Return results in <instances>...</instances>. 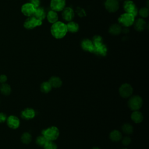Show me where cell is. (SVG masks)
Wrapping results in <instances>:
<instances>
[{
	"label": "cell",
	"instance_id": "obj_1",
	"mask_svg": "<svg viewBox=\"0 0 149 149\" xmlns=\"http://www.w3.org/2000/svg\"><path fill=\"white\" fill-rule=\"evenodd\" d=\"M67 32L66 24L62 22L57 21L53 23L51 27V33L56 39L63 38Z\"/></svg>",
	"mask_w": 149,
	"mask_h": 149
},
{
	"label": "cell",
	"instance_id": "obj_2",
	"mask_svg": "<svg viewBox=\"0 0 149 149\" xmlns=\"http://www.w3.org/2000/svg\"><path fill=\"white\" fill-rule=\"evenodd\" d=\"M42 135H43L47 140L54 141L56 140L59 135V131L58 129L55 126L49 127L41 132Z\"/></svg>",
	"mask_w": 149,
	"mask_h": 149
},
{
	"label": "cell",
	"instance_id": "obj_3",
	"mask_svg": "<svg viewBox=\"0 0 149 149\" xmlns=\"http://www.w3.org/2000/svg\"><path fill=\"white\" fill-rule=\"evenodd\" d=\"M134 18L135 17L132 14L125 12L119 17L118 20L120 24L125 27H128L133 25L135 20Z\"/></svg>",
	"mask_w": 149,
	"mask_h": 149
},
{
	"label": "cell",
	"instance_id": "obj_4",
	"mask_svg": "<svg viewBox=\"0 0 149 149\" xmlns=\"http://www.w3.org/2000/svg\"><path fill=\"white\" fill-rule=\"evenodd\" d=\"M143 105V100L139 95L132 96L128 101V106L132 111H138Z\"/></svg>",
	"mask_w": 149,
	"mask_h": 149
},
{
	"label": "cell",
	"instance_id": "obj_5",
	"mask_svg": "<svg viewBox=\"0 0 149 149\" xmlns=\"http://www.w3.org/2000/svg\"><path fill=\"white\" fill-rule=\"evenodd\" d=\"M123 9L126 13L132 14L134 17L138 14V9L136 4L131 0H126L123 3Z\"/></svg>",
	"mask_w": 149,
	"mask_h": 149
},
{
	"label": "cell",
	"instance_id": "obj_6",
	"mask_svg": "<svg viewBox=\"0 0 149 149\" xmlns=\"http://www.w3.org/2000/svg\"><path fill=\"white\" fill-rule=\"evenodd\" d=\"M42 24V21L37 19L34 16H31L29 17L24 23V27L26 29H33L37 26H40Z\"/></svg>",
	"mask_w": 149,
	"mask_h": 149
},
{
	"label": "cell",
	"instance_id": "obj_7",
	"mask_svg": "<svg viewBox=\"0 0 149 149\" xmlns=\"http://www.w3.org/2000/svg\"><path fill=\"white\" fill-rule=\"evenodd\" d=\"M133 89L132 86L128 83L122 84L119 88L120 95L123 98H128L130 97L133 93Z\"/></svg>",
	"mask_w": 149,
	"mask_h": 149
},
{
	"label": "cell",
	"instance_id": "obj_8",
	"mask_svg": "<svg viewBox=\"0 0 149 149\" xmlns=\"http://www.w3.org/2000/svg\"><path fill=\"white\" fill-rule=\"evenodd\" d=\"M104 5L106 10L111 13L116 12L119 8V3L118 0H106Z\"/></svg>",
	"mask_w": 149,
	"mask_h": 149
},
{
	"label": "cell",
	"instance_id": "obj_9",
	"mask_svg": "<svg viewBox=\"0 0 149 149\" xmlns=\"http://www.w3.org/2000/svg\"><path fill=\"white\" fill-rule=\"evenodd\" d=\"M66 5V0H51L50 2V7L51 10L55 12L62 11Z\"/></svg>",
	"mask_w": 149,
	"mask_h": 149
},
{
	"label": "cell",
	"instance_id": "obj_10",
	"mask_svg": "<svg viewBox=\"0 0 149 149\" xmlns=\"http://www.w3.org/2000/svg\"><path fill=\"white\" fill-rule=\"evenodd\" d=\"M36 10V8L31 3H26L23 4L21 8V11L22 13L28 17L33 15Z\"/></svg>",
	"mask_w": 149,
	"mask_h": 149
},
{
	"label": "cell",
	"instance_id": "obj_11",
	"mask_svg": "<svg viewBox=\"0 0 149 149\" xmlns=\"http://www.w3.org/2000/svg\"><path fill=\"white\" fill-rule=\"evenodd\" d=\"M62 18L67 22L72 21L74 17V12L73 9L70 7H66L62 10Z\"/></svg>",
	"mask_w": 149,
	"mask_h": 149
},
{
	"label": "cell",
	"instance_id": "obj_12",
	"mask_svg": "<svg viewBox=\"0 0 149 149\" xmlns=\"http://www.w3.org/2000/svg\"><path fill=\"white\" fill-rule=\"evenodd\" d=\"M134 29L137 31H143L146 27L147 23L143 18H139L134 20L133 24Z\"/></svg>",
	"mask_w": 149,
	"mask_h": 149
},
{
	"label": "cell",
	"instance_id": "obj_13",
	"mask_svg": "<svg viewBox=\"0 0 149 149\" xmlns=\"http://www.w3.org/2000/svg\"><path fill=\"white\" fill-rule=\"evenodd\" d=\"M80 45H81V48L84 51L90 52H93L94 45H93L91 40L87 39V38L83 39L81 41Z\"/></svg>",
	"mask_w": 149,
	"mask_h": 149
},
{
	"label": "cell",
	"instance_id": "obj_14",
	"mask_svg": "<svg viewBox=\"0 0 149 149\" xmlns=\"http://www.w3.org/2000/svg\"><path fill=\"white\" fill-rule=\"evenodd\" d=\"M7 125L12 129H17L20 125V120L15 116H9L7 119Z\"/></svg>",
	"mask_w": 149,
	"mask_h": 149
},
{
	"label": "cell",
	"instance_id": "obj_15",
	"mask_svg": "<svg viewBox=\"0 0 149 149\" xmlns=\"http://www.w3.org/2000/svg\"><path fill=\"white\" fill-rule=\"evenodd\" d=\"M93 53L98 56H105L107 53V48L106 45L102 43L98 46L94 47Z\"/></svg>",
	"mask_w": 149,
	"mask_h": 149
},
{
	"label": "cell",
	"instance_id": "obj_16",
	"mask_svg": "<svg viewBox=\"0 0 149 149\" xmlns=\"http://www.w3.org/2000/svg\"><path fill=\"white\" fill-rule=\"evenodd\" d=\"M46 15H47V14H46L44 8L42 7L39 6V7L36 8L35 12L33 16H34L37 19L42 21L45 18Z\"/></svg>",
	"mask_w": 149,
	"mask_h": 149
},
{
	"label": "cell",
	"instance_id": "obj_17",
	"mask_svg": "<svg viewBox=\"0 0 149 149\" xmlns=\"http://www.w3.org/2000/svg\"><path fill=\"white\" fill-rule=\"evenodd\" d=\"M122 29L120 24L118 23H114L110 26V27H109L108 31L109 34L112 35L117 36L120 34V33L122 32Z\"/></svg>",
	"mask_w": 149,
	"mask_h": 149
},
{
	"label": "cell",
	"instance_id": "obj_18",
	"mask_svg": "<svg viewBox=\"0 0 149 149\" xmlns=\"http://www.w3.org/2000/svg\"><path fill=\"white\" fill-rule=\"evenodd\" d=\"M35 111L32 108H26L22 111L21 116L25 119H30L35 116Z\"/></svg>",
	"mask_w": 149,
	"mask_h": 149
},
{
	"label": "cell",
	"instance_id": "obj_19",
	"mask_svg": "<svg viewBox=\"0 0 149 149\" xmlns=\"http://www.w3.org/2000/svg\"><path fill=\"white\" fill-rule=\"evenodd\" d=\"M48 82L51 84L52 87L58 88L60 87L62 84V81L59 77L52 76L48 80Z\"/></svg>",
	"mask_w": 149,
	"mask_h": 149
},
{
	"label": "cell",
	"instance_id": "obj_20",
	"mask_svg": "<svg viewBox=\"0 0 149 149\" xmlns=\"http://www.w3.org/2000/svg\"><path fill=\"white\" fill-rule=\"evenodd\" d=\"M46 16H47V19L48 22H49L50 23H52V24L55 23L58 20V15L56 12H55L53 10H51L48 11Z\"/></svg>",
	"mask_w": 149,
	"mask_h": 149
},
{
	"label": "cell",
	"instance_id": "obj_21",
	"mask_svg": "<svg viewBox=\"0 0 149 149\" xmlns=\"http://www.w3.org/2000/svg\"><path fill=\"white\" fill-rule=\"evenodd\" d=\"M66 28H67L68 32L74 33L79 31V26L76 22L70 21V22H69L68 24H66Z\"/></svg>",
	"mask_w": 149,
	"mask_h": 149
},
{
	"label": "cell",
	"instance_id": "obj_22",
	"mask_svg": "<svg viewBox=\"0 0 149 149\" xmlns=\"http://www.w3.org/2000/svg\"><path fill=\"white\" fill-rule=\"evenodd\" d=\"M132 120L136 123H139L143 120V115L139 111H134L131 115Z\"/></svg>",
	"mask_w": 149,
	"mask_h": 149
},
{
	"label": "cell",
	"instance_id": "obj_23",
	"mask_svg": "<svg viewBox=\"0 0 149 149\" xmlns=\"http://www.w3.org/2000/svg\"><path fill=\"white\" fill-rule=\"evenodd\" d=\"M109 139L113 141H119L122 139V133L119 130H114L110 133Z\"/></svg>",
	"mask_w": 149,
	"mask_h": 149
},
{
	"label": "cell",
	"instance_id": "obj_24",
	"mask_svg": "<svg viewBox=\"0 0 149 149\" xmlns=\"http://www.w3.org/2000/svg\"><path fill=\"white\" fill-rule=\"evenodd\" d=\"M0 91L2 94L5 95H8L11 92L10 86L6 83H2V85L0 87Z\"/></svg>",
	"mask_w": 149,
	"mask_h": 149
},
{
	"label": "cell",
	"instance_id": "obj_25",
	"mask_svg": "<svg viewBox=\"0 0 149 149\" xmlns=\"http://www.w3.org/2000/svg\"><path fill=\"white\" fill-rule=\"evenodd\" d=\"M52 87L48 81H44L40 86V90L42 93H48L51 90Z\"/></svg>",
	"mask_w": 149,
	"mask_h": 149
},
{
	"label": "cell",
	"instance_id": "obj_26",
	"mask_svg": "<svg viewBox=\"0 0 149 149\" xmlns=\"http://www.w3.org/2000/svg\"><path fill=\"white\" fill-rule=\"evenodd\" d=\"M122 130L125 133L130 134L133 132V127L129 123H125L122 126Z\"/></svg>",
	"mask_w": 149,
	"mask_h": 149
},
{
	"label": "cell",
	"instance_id": "obj_27",
	"mask_svg": "<svg viewBox=\"0 0 149 149\" xmlns=\"http://www.w3.org/2000/svg\"><path fill=\"white\" fill-rule=\"evenodd\" d=\"M21 141L24 144H29L31 141V136L28 132L24 133L21 136Z\"/></svg>",
	"mask_w": 149,
	"mask_h": 149
},
{
	"label": "cell",
	"instance_id": "obj_28",
	"mask_svg": "<svg viewBox=\"0 0 149 149\" xmlns=\"http://www.w3.org/2000/svg\"><path fill=\"white\" fill-rule=\"evenodd\" d=\"M92 42L94 45V47L98 46L103 43L102 37L99 35H95L93 37Z\"/></svg>",
	"mask_w": 149,
	"mask_h": 149
},
{
	"label": "cell",
	"instance_id": "obj_29",
	"mask_svg": "<svg viewBox=\"0 0 149 149\" xmlns=\"http://www.w3.org/2000/svg\"><path fill=\"white\" fill-rule=\"evenodd\" d=\"M138 13L142 18H146L149 15V11H148V8L147 7H143L141 8L139 11H138Z\"/></svg>",
	"mask_w": 149,
	"mask_h": 149
},
{
	"label": "cell",
	"instance_id": "obj_30",
	"mask_svg": "<svg viewBox=\"0 0 149 149\" xmlns=\"http://www.w3.org/2000/svg\"><path fill=\"white\" fill-rule=\"evenodd\" d=\"M43 147L44 149H57V145L51 140H47Z\"/></svg>",
	"mask_w": 149,
	"mask_h": 149
},
{
	"label": "cell",
	"instance_id": "obj_31",
	"mask_svg": "<svg viewBox=\"0 0 149 149\" xmlns=\"http://www.w3.org/2000/svg\"><path fill=\"white\" fill-rule=\"evenodd\" d=\"M47 141V139L43 135L37 137L36 140V144H37L40 146H44Z\"/></svg>",
	"mask_w": 149,
	"mask_h": 149
},
{
	"label": "cell",
	"instance_id": "obj_32",
	"mask_svg": "<svg viewBox=\"0 0 149 149\" xmlns=\"http://www.w3.org/2000/svg\"><path fill=\"white\" fill-rule=\"evenodd\" d=\"M122 143L124 146H128L131 143V139L128 136H125L123 138Z\"/></svg>",
	"mask_w": 149,
	"mask_h": 149
},
{
	"label": "cell",
	"instance_id": "obj_33",
	"mask_svg": "<svg viewBox=\"0 0 149 149\" xmlns=\"http://www.w3.org/2000/svg\"><path fill=\"white\" fill-rule=\"evenodd\" d=\"M30 3H31L33 6L37 8L40 6V0H30Z\"/></svg>",
	"mask_w": 149,
	"mask_h": 149
},
{
	"label": "cell",
	"instance_id": "obj_34",
	"mask_svg": "<svg viewBox=\"0 0 149 149\" xmlns=\"http://www.w3.org/2000/svg\"><path fill=\"white\" fill-rule=\"evenodd\" d=\"M7 119V116L6 114L3 113H0V122H4Z\"/></svg>",
	"mask_w": 149,
	"mask_h": 149
},
{
	"label": "cell",
	"instance_id": "obj_35",
	"mask_svg": "<svg viewBox=\"0 0 149 149\" xmlns=\"http://www.w3.org/2000/svg\"><path fill=\"white\" fill-rule=\"evenodd\" d=\"M7 80V77L5 74L0 75V83H5Z\"/></svg>",
	"mask_w": 149,
	"mask_h": 149
},
{
	"label": "cell",
	"instance_id": "obj_36",
	"mask_svg": "<svg viewBox=\"0 0 149 149\" xmlns=\"http://www.w3.org/2000/svg\"><path fill=\"white\" fill-rule=\"evenodd\" d=\"M129 30L128 29L127 27H125V28H124L122 30V31L123 33H129Z\"/></svg>",
	"mask_w": 149,
	"mask_h": 149
},
{
	"label": "cell",
	"instance_id": "obj_37",
	"mask_svg": "<svg viewBox=\"0 0 149 149\" xmlns=\"http://www.w3.org/2000/svg\"><path fill=\"white\" fill-rule=\"evenodd\" d=\"M92 149H100V148H98V147H94V148H93Z\"/></svg>",
	"mask_w": 149,
	"mask_h": 149
},
{
	"label": "cell",
	"instance_id": "obj_38",
	"mask_svg": "<svg viewBox=\"0 0 149 149\" xmlns=\"http://www.w3.org/2000/svg\"><path fill=\"white\" fill-rule=\"evenodd\" d=\"M118 1H122V0H118Z\"/></svg>",
	"mask_w": 149,
	"mask_h": 149
},
{
	"label": "cell",
	"instance_id": "obj_39",
	"mask_svg": "<svg viewBox=\"0 0 149 149\" xmlns=\"http://www.w3.org/2000/svg\"><path fill=\"white\" fill-rule=\"evenodd\" d=\"M123 149H127V148H123Z\"/></svg>",
	"mask_w": 149,
	"mask_h": 149
}]
</instances>
